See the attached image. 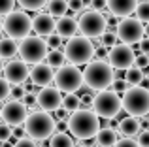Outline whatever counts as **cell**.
<instances>
[{
	"instance_id": "d4e9b609",
	"label": "cell",
	"mask_w": 149,
	"mask_h": 147,
	"mask_svg": "<svg viewBox=\"0 0 149 147\" xmlns=\"http://www.w3.org/2000/svg\"><path fill=\"white\" fill-rule=\"evenodd\" d=\"M125 79L128 81V85H142L143 79H146V76H143V70L140 66H130L128 70H125Z\"/></svg>"
},
{
	"instance_id": "f1b7e54d",
	"label": "cell",
	"mask_w": 149,
	"mask_h": 147,
	"mask_svg": "<svg viewBox=\"0 0 149 147\" xmlns=\"http://www.w3.org/2000/svg\"><path fill=\"white\" fill-rule=\"evenodd\" d=\"M134 13L142 23H149V0H140Z\"/></svg>"
},
{
	"instance_id": "4316f807",
	"label": "cell",
	"mask_w": 149,
	"mask_h": 147,
	"mask_svg": "<svg viewBox=\"0 0 149 147\" xmlns=\"http://www.w3.org/2000/svg\"><path fill=\"white\" fill-rule=\"evenodd\" d=\"M81 106V96H76V92H68L64 96V102H62V107L68 110L70 113H74L76 110H79Z\"/></svg>"
},
{
	"instance_id": "44dd1931",
	"label": "cell",
	"mask_w": 149,
	"mask_h": 147,
	"mask_svg": "<svg viewBox=\"0 0 149 147\" xmlns=\"http://www.w3.org/2000/svg\"><path fill=\"white\" fill-rule=\"evenodd\" d=\"M119 132L123 136H136V134L142 132V123L138 121V117L134 115H128V117H123L121 119V125H119Z\"/></svg>"
},
{
	"instance_id": "9a60e30c",
	"label": "cell",
	"mask_w": 149,
	"mask_h": 147,
	"mask_svg": "<svg viewBox=\"0 0 149 147\" xmlns=\"http://www.w3.org/2000/svg\"><path fill=\"white\" fill-rule=\"evenodd\" d=\"M4 77L10 81L11 85H21L25 83L30 77V70H29V62L25 60H10V62L4 66Z\"/></svg>"
},
{
	"instance_id": "e0dca14e",
	"label": "cell",
	"mask_w": 149,
	"mask_h": 147,
	"mask_svg": "<svg viewBox=\"0 0 149 147\" xmlns=\"http://www.w3.org/2000/svg\"><path fill=\"white\" fill-rule=\"evenodd\" d=\"M32 26L38 36H49V34H53L57 30V21H55V17L49 11L47 13H38L32 19Z\"/></svg>"
},
{
	"instance_id": "5bb4252c",
	"label": "cell",
	"mask_w": 149,
	"mask_h": 147,
	"mask_svg": "<svg viewBox=\"0 0 149 147\" xmlns=\"http://www.w3.org/2000/svg\"><path fill=\"white\" fill-rule=\"evenodd\" d=\"M38 107L45 111H57L61 110L62 102H64V96H62V91L58 87H42L38 91Z\"/></svg>"
},
{
	"instance_id": "7a4b0ae2",
	"label": "cell",
	"mask_w": 149,
	"mask_h": 147,
	"mask_svg": "<svg viewBox=\"0 0 149 147\" xmlns=\"http://www.w3.org/2000/svg\"><path fill=\"white\" fill-rule=\"evenodd\" d=\"M85 85L93 91H104L109 89L111 83L115 81V68L106 60H91L87 68L83 70Z\"/></svg>"
},
{
	"instance_id": "ee69618b",
	"label": "cell",
	"mask_w": 149,
	"mask_h": 147,
	"mask_svg": "<svg viewBox=\"0 0 149 147\" xmlns=\"http://www.w3.org/2000/svg\"><path fill=\"white\" fill-rule=\"evenodd\" d=\"M91 4H93V10H98V11L108 8V0H91Z\"/></svg>"
},
{
	"instance_id": "d6a6232c",
	"label": "cell",
	"mask_w": 149,
	"mask_h": 147,
	"mask_svg": "<svg viewBox=\"0 0 149 147\" xmlns=\"http://www.w3.org/2000/svg\"><path fill=\"white\" fill-rule=\"evenodd\" d=\"M10 138H13V128H11V125L4 123L0 126V141H8Z\"/></svg>"
},
{
	"instance_id": "6da1fadb",
	"label": "cell",
	"mask_w": 149,
	"mask_h": 147,
	"mask_svg": "<svg viewBox=\"0 0 149 147\" xmlns=\"http://www.w3.org/2000/svg\"><path fill=\"white\" fill-rule=\"evenodd\" d=\"M66 123H68V130L72 132V136L77 138V140H93L102 128L100 115L95 110H89V107L76 110Z\"/></svg>"
},
{
	"instance_id": "4fadbf2b",
	"label": "cell",
	"mask_w": 149,
	"mask_h": 147,
	"mask_svg": "<svg viewBox=\"0 0 149 147\" xmlns=\"http://www.w3.org/2000/svg\"><path fill=\"white\" fill-rule=\"evenodd\" d=\"M2 119L4 123H8L11 126L25 125V121L29 119V106L23 100H15V98L10 100L2 107Z\"/></svg>"
},
{
	"instance_id": "9c48e42d",
	"label": "cell",
	"mask_w": 149,
	"mask_h": 147,
	"mask_svg": "<svg viewBox=\"0 0 149 147\" xmlns=\"http://www.w3.org/2000/svg\"><path fill=\"white\" fill-rule=\"evenodd\" d=\"M83 83H85L83 72L76 64H66V66L57 68V72H55V85L66 94L68 92H77Z\"/></svg>"
},
{
	"instance_id": "ab89813d",
	"label": "cell",
	"mask_w": 149,
	"mask_h": 147,
	"mask_svg": "<svg viewBox=\"0 0 149 147\" xmlns=\"http://www.w3.org/2000/svg\"><path fill=\"white\" fill-rule=\"evenodd\" d=\"M115 147H140V144H138V140H130V138H123V140H119V141H117V144H115Z\"/></svg>"
},
{
	"instance_id": "b9f144b4",
	"label": "cell",
	"mask_w": 149,
	"mask_h": 147,
	"mask_svg": "<svg viewBox=\"0 0 149 147\" xmlns=\"http://www.w3.org/2000/svg\"><path fill=\"white\" fill-rule=\"evenodd\" d=\"M138 144L140 147H149V130H142L138 134Z\"/></svg>"
},
{
	"instance_id": "f546056e",
	"label": "cell",
	"mask_w": 149,
	"mask_h": 147,
	"mask_svg": "<svg viewBox=\"0 0 149 147\" xmlns=\"http://www.w3.org/2000/svg\"><path fill=\"white\" fill-rule=\"evenodd\" d=\"M62 40H64V38H62L61 34H49V36H45V42H47L49 49H61Z\"/></svg>"
},
{
	"instance_id": "60d3db41",
	"label": "cell",
	"mask_w": 149,
	"mask_h": 147,
	"mask_svg": "<svg viewBox=\"0 0 149 147\" xmlns=\"http://www.w3.org/2000/svg\"><path fill=\"white\" fill-rule=\"evenodd\" d=\"M29 136V132H26V128H25V125H19V126H15L13 128V140H21V138H26Z\"/></svg>"
},
{
	"instance_id": "2e32d148",
	"label": "cell",
	"mask_w": 149,
	"mask_h": 147,
	"mask_svg": "<svg viewBox=\"0 0 149 147\" xmlns=\"http://www.w3.org/2000/svg\"><path fill=\"white\" fill-rule=\"evenodd\" d=\"M30 81H32L36 87H47L51 85V81H55V72L53 66L45 64H34V68L30 70Z\"/></svg>"
},
{
	"instance_id": "83f0119b",
	"label": "cell",
	"mask_w": 149,
	"mask_h": 147,
	"mask_svg": "<svg viewBox=\"0 0 149 147\" xmlns=\"http://www.w3.org/2000/svg\"><path fill=\"white\" fill-rule=\"evenodd\" d=\"M17 4L23 8V10H29V11H38L42 10L44 6H47L49 0H17Z\"/></svg>"
},
{
	"instance_id": "277c9868",
	"label": "cell",
	"mask_w": 149,
	"mask_h": 147,
	"mask_svg": "<svg viewBox=\"0 0 149 147\" xmlns=\"http://www.w3.org/2000/svg\"><path fill=\"white\" fill-rule=\"evenodd\" d=\"M95 51L96 47L93 45L91 38L87 36H74L68 38L64 45V53H66V60L70 64H76V66H81V64H89L93 59H95Z\"/></svg>"
},
{
	"instance_id": "d6986e66",
	"label": "cell",
	"mask_w": 149,
	"mask_h": 147,
	"mask_svg": "<svg viewBox=\"0 0 149 147\" xmlns=\"http://www.w3.org/2000/svg\"><path fill=\"white\" fill-rule=\"evenodd\" d=\"M76 32H79V21H76L70 15L58 17L57 21V34H61L62 38H74Z\"/></svg>"
},
{
	"instance_id": "e575fe53",
	"label": "cell",
	"mask_w": 149,
	"mask_h": 147,
	"mask_svg": "<svg viewBox=\"0 0 149 147\" xmlns=\"http://www.w3.org/2000/svg\"><path fill=\"white\" fill-rule=\"evenodd\" d=\"M128 87H130V85H128V81L125 79V77H121V79H115V81L111 83V89H113V91H117V92H125Z\"/></svg>"
},
{
	"instance_id": "7c38bea8",
	"label": "cell",
	"mask_w": 149,
	"mask_h": 147,
	"mask_svg": "<svg viewBox=\"0 0 149 147\" xmlns=\"http://www.w3.org/2000/svg\"><path fill=\"white\" fill-rule=\"evenodd\" d=\"M108 62L111 64L115 70H128L130 66H134L136 62V55L132 51V47L128 44H117L109 49V57H108Z\"/></svg>"
},
{
	"instance_id": "681fc988",
	"label": "cell",
	"mask_w": 149,
	"mask_h": 147,
	"mask_svg": "<svg viewBox=\"0 0 149 147\" xmlns=\"http://www.w3.org/2000/svg\"><path fill=\"white\" fill-rule=\"evenodd\" d=\"M13 145H15V144H13ZM13 145L10 144V140H8V141H2V147H13Z\"/></svg>"
},
{
	"instance_id": "c3c4849f",
	"label": "cell",
	"mask_w": 149,
	"mask_h": 147,
	"mask_svg": "<svg viewBox=\"0 0 149 147\" xmlns=\"http://www.w3.org/2000/svg\"><path fill=\"white\" fill-rule=\"evenodd\" d=\"M142 70H143V76H146L147 79H149V66H146V68H142Z\"/></svg>"
},
{
	"instance_id": "816d5d0a",
	"label": "cell",
	"mask_w": 149,
	"mask_h": 147,
	"mask_svg": "<svg viewBox=\"0 0 149 147\" xmlns=\"http://www.w3.org/2000/svg\"><path fill=\"white\" fill-rule=\"evenodd\" d=\"M77 147H87V145H77Z\"/></svg>"
},
{
	"instance_id": "1f68e13d",
	"label": "cell",
	"mask_w": 149,
	"mask_h": 147,
	"mask_svg": "<svg viewBox=\"0 0 149 147\" xmlns=\"http://www.w3.org/2000/svg\"><path fill=\"white\" fill-rule=\"evenodd\" d=\"M15 2L17 0H0V13L6 17L8 13H11V11L15 10Z\"/></svg>"
},
{
	"instance_id": "7dc6e473",
	"label": "cell",
	"mask_w": 149,
	"mask_h": 147,
	"mask_svg": "<svg viewBox=\"0 0 149 147\" xmlns=\"http://www.w3.org/2000/svg\"><path fill=\"white\" fill-rule=\"evenodd\" d=\"M23 87L26 89V92H32L34 91V83H26V81H25V83H23Z\"/></svg>"
},
{
	"instance_id": "8fae6325",
	"label": "cell",
	"mask_w": 149,
	"mask_h": 147,
	"mask_svg": "<svg viewBox=\"0 0 149 147\" xmlns=\"http://www.w3.org/2000/svg\"><path fill=\"white\" fill-rule=\"evenodd\" d=\"M117 34H119V42L123 44H140L146 36V26L142 25L138 17H123L117 25Z\"/></svg>"
},
{
	"instance_id": "ffe728a7",
	"label": "cell",
	"mask_w": 149,
	"mask_h": 147,
	"mask_svg": "<svg viewBox=\"0 0 149 147\" xmlns=\"http://www.w3.org/2000/svg\"><path fill=\"white\" fill-rule=\"evenodd\" d=\"M119 141V134H117L115 128L111 126H102L100 132L96 134V144L100 147H115V144Z\"/></svg>"
},
{
	"instance_id": "74e56055",
	"label": "cell",
	"mask_w": 149,
	"mask_h": 147,
	"mask_svg": "<svg viewBox=\"0 0 149 147\" xmlns=\"http://www.w3.org/2000/svg\"><path fill=\"white\" fill-rule=\"evenodd\" d=\"M136 66H140V68H146V66H149V55L147 53H142L140 51L138 55H136Z\"/></svg>"
},
{
	"instance_id": "f35d334b",
	"label": "cell",
	"mask_w": 149,
	"mask_h": 147,
	"mask_svg": "<svg viewBox=\"0 0 149 147\" xmlns=\"http://www.w3.org/2000/svg\"><path fill=\"white\" fill-rule=\"evenodd\" d=\"M68 4L74 13H79V11L85 10V0H68Z\"/></svg>"
},
{
	"instance_id": "4dcf8cb0",
	"label": "cell",
	"mask_w": 149,
	"mask_h": 147,
	"mask_svg": "<svg viewBox=\"0 0 149 147\" xmlns=\"http://www.w3.org/2000/svg\"><path fill=\"white\" fill-rule=\"evenodd\" d=\"M11 91H13V87H11V83L4 77L2 81H0V98L2 100H8L11 96Z\"/></svg>"
},
{
	"instance_id": "836d02e7",
	"label": "cell",
	"mask_w": 149,
	"mask_h": 147,
	"mask_svg": "<svg viewBox=\"0 0 149 147\" xmlns=\"http://www.w3.org/2000/svg\"><path fill=\"white\" fill-rule=\"evenodd\" d=\"M26 94H29V92H26V89L23 87V83H21V85H13V91H11V98H15V100H23Z\"/></svg>"
},
{
	"instance_id": "cb8c5ba5",
	"label": "cell",
	"mask_w": 149,
	"mask_h": 147,
	"mask_svg": "<svg viewBox=\"0 0 149 147\" xmlns=\"http://www.w3.org/2000/svg\"><path fill=\"white\" fill-rule=\"evenodd\" d=\"M49 147H76L72 136H68L66 132H55L49 140Z\"/></svg>"
},
{
	"instance_id": "7bdbcfd3",
	"label": "cell",
	"mask_w": 149,
	"mask_h": 147,
	"mask_svg": "<svg viewBox=\"0 0 149 147\" xmlns=\"http://www.w3.org/2000/svg\"><path fill=\"white\" fill-rule=\"evenodd\" d=\"M70 111L68 110H64V107H62V110H57V113H55V119H57L58 123H62V121H68L70 119Z\"/></svg>"
},
{
	"instance_id": "603a6c76",
	"label": "cell",
	"mask_w": 149,
	"mask_h": 147,
	"mask_svg": "<svg viewBox=\"0 0 149 147\" xmlns=\"http://www.w3.org/2000/svg\"><path fill=\"white\" fill-rule=\"evenodd\" d=\"M68 10H70L68 0H49V4H47V11L57 19L64 17V15L68 13Z\"/></svg>"
},
{
	"instance_id": "f907efd6",
	"label": "cell",
	"mask_w": 149,
	"mask_h": 147,
	"mask_svg": "<svg viewBox=\"0 0 149 147\" xmlns=\"http://www.w3.org/2000/svg\"><path fill=\"white\" fill-rule=\"evenodd\" d=\"M146 36H149V23H147V26H146Z\"/></svg>"
},
{
	"instance_id": "8992f818",
	"label": "cell",
	"mask_w": 149,
	"mask_h": 147,
	"mask_svg": "<svg viewBox=\"0 0 149 147\" xmlns=\"http://www.w3.org/2000/svg\"><path fill=\"white\" fill-rule=\"evenodd\" d=\"M121 107H123V96H119V92L113 89L98 91V94L95 96V102H93V110L104 119L117 117Z\"/></svg>"
},
{
	"instance_id": "52a82bcc",
	"label": "cell",
	"mask_w": 149,
	"mask_h": 147,
	"mask_svg": "<svg viewBox=\"0 0 149 147\" xmlns=\"http://www.w3.org/2000/svg\"><path fill=\"white\" fill-rule=\"evenodd\" d=\"M49 45L42 36H26L19 44V57L29 64H40L47 57Z\"/></svg>"
},
{
	"instance_id": "7402d4cb",
	"label": "cell",
	"mask_w": 149,
	"mask_h": 147,
	"mask_svg": "<svg viewBox=\"0 0 149 147\" xmlns=\"http://www.w3.org/2000/svg\"><path fill=\"white\" fill-rule=\"evenodd\" d=\"M19 53V44L15 38H4L2 42H0V57H2L4 60H10L13 59L15 55Z\"/></svg>"
},
{
	"instance_id": "bcb514c9",
	"label": "cell",
	"mask_w": 149,
	"mask_h": 147,
	"mask_svg": "<svg viewBox=\"0 0 149 147\" xmlns=\"http://www.w3.org/2000/svg\"><path fill=\"white\" fill-rule=\"evenodd\" d=\"M93 102H95V96H91V94H83V96H81V104H83L85 107L91 106Z\"/></svg>"
},
{
	"instance_id": "d590c367",
	"label": "cell",
	"mask_w": 149,
	"mask_h": 147,
	"mask_svg": "<svg viewBox=\"0 0 149 147\" xmlns=\"http://www.w3.org/2000/svg\"><path fill=\"white\" fill-rule=\"evenodd\" d=\"M13 147H38L36 140L34 138H21V140H15V145Z\"/></svg>"
},
{
	"instance_id": "5b68a950",
	"label": "cell",
	"mask_w": 149,
	"mask_h": 147,
	"mask_svg": "<svg viewBox=\"0 0 149 147\" xmlns=\"http://www.w3.org/2000/svg\"><path fill=\"white\" fill-rule=\"evenodd\" d=\"M123 110L134 117L149 115V89L142 85H132L123 92Z\"/></svg>"
},
{
	"instance_id": "f6af8a7d",
	"label": "cell",
	"mask_w": 149,
	"mask_h": 147,
	"mask_svg": "<svg viewBox=\"0 0 149 147\" xmlns=\"http://www.w3.org/2000/svg\"><path fill=\"white\" fill-rule=\"evenodd\" d=\"M138 47H140V51H142V53H147V55H149V36H146L142 42H140Z\"/></svg>"
},
{
	"instance_id": "8d00e7d4",
	"label": "cell",
	"mask_w": 149,
	"mask_h": 147,
	"mask_svg": "<svg viewBox=\"0 0 149 147\" xmlns=\"http://www.w3.org/2000/svg\"><path fill=\"white\" fill-rule=\"evenodd\" d=\"M95 57L100 59V60H106L109 57V47H106L104 44H100L98 47H96V51H95Z\"/></svg>"
},
{
	"instance_id": "ac0fdd59",
	"label": "cell",
	"mask_w": 149,
	"mask_h": 147,
	"mask_svg": "<svg viewBox=\"0 0 149 147\" xmlns=\"http://www.w3.org/2000/svg\"><path fill=\"white\" fill-rule=\"evenodd\" d=\"M138 8V0H108V10L119 19L132 15Z\"/></svg>"
},
{
	"instance_id": "3957f363",
	"label": "cell",
	"mask_w": 149,
	"mask_h": 147,
	"mask_svg": "<svg viewBox=\"0 0 149 147\" xmlns=\"http://www.w3.org/2000/svg\"><path fill=\"white\" fill-rule=\"evenodd\" d=\"M25 128L29 132L30 138H34L36 141H42V140H47L55 134L57 130V121L55 117L45 110H40V111H32L29 115V119L25 121Z\"/></svg>"
},
{
	"instance_id": "30bf717a",
	"label": "cell",
	"mask_w": 149,
	"mask_h": 147,
	"mask_svg": "<svg viewBox=\"0 0 149 147\" xmlns=\"http://www.w3.org/2000/svg\"><path fill=\"white\" fill-rule=\"evenodd\" d=\"M30 30H34L32 19L25 13V11H11L4 17V32L10 38L15 40H23V38L30 36Z\"/></svg>"
},
{
	"instance_id": "ba28073f",
	"label": "cell",
	"mask_w": 149,
	"mask_h": 147,
	"mask_svg": "<svg viewBox=\"0 0 149 147\" xmlns=\"http://www.w3.org/2000/svg\"><path fill=\"white\" fill-rule=\"evenodd\" d=\"M108 30V19L106 15H102L98 10H87L79 15V32L83 36L91 38H102L104 32Z\"/></svg>"
},
{
	"instance_id": "484cf974",
	"label": "cell",
	"mask_w": 149,
	"mask_h": 147,
	"mask_svg": "<svg viewBox=\"0 0 149 147\" xmlns=\"http://www.w3.org/2000/svg\"><path fill=\"white\" fill-rule=\"evenodd\" d=\"M64 60H66V53L61 51V49H49L47 57H45V62L53 68H61L64 66Z\"/></svg>"
}]
</instances>
